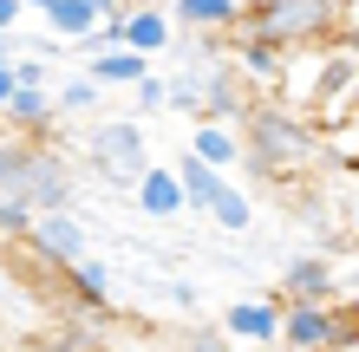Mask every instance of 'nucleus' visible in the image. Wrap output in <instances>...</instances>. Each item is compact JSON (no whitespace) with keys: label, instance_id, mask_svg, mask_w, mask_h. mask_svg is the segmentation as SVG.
Segmentation results:
<instances>
[{"label":"nucleus","instance_id":"f257e3e1","mask_svg":"<svg viewBox=\"0 0 359 352\" xmlns=\"http://www.w3.org/2000/svg\"><path fill=\"white\" fill-rule=\"evenodd\" d=\"M242 163L268 183H294L301 170H313V157H320V131H313V118L287 111L281 98H255L242 118Z\"/></svg>","mask_w":359,"mask_h":352},{"label":"nucleus","instance_id":"f03ea898","mask_svg":"<svg viewBox=\"0 0 359 352\" xmlns=\"http://www.w3.org/2000/svg\"><path fill=\"white\" fill-rule=\"evenodd\" d=\"M340 27V0H248L236 33H255L268 46H313V39H327Z\"/></svg>","mask_w":359,"mask_h":352},{"label":"nucleus","instance_id":"7ed1b4c3","mask_svg":"<svg viewBox=\"0 0 359 352\" xmlns=\"http://www.w3.org/2000/svg\"><path fill=\"white\" fill-rule=\"evenodd\" d=\"M92 157H98L104 176L137 183L144 170H151V137H144L137 118H104V124H92Z\"/></svg>","mask_w":359,"mask_h":352},{"label":"nucleus","instance_id":"20e7f679","mask_svg":"<svg viewBox=\"0 0 359 352\" xmlns=\"http://www.w3.org/2000/svg\"><path fill=\"white\" fill-rule=\"evenodd\" d=\"M196 92H203V124H236L248 118V105H255V92L242 85V72L229 66V59H216V66H196Z\"/></svg>","mask_w":359,"mask_h":352},{"label":"nucleus","instance_id":"39448f33","mask_svg":"<svg viewBox=\"0 0 359 352\" xmlns=\"http://www.w3.org/2000/svg\"><path fill=\"white\" fill-rule=\"evenodd\" d=\"M274 300H281V307H333V300H340V267H333L327 255L287 261V274H281V287H274Z\"/></svg>","mask_w":359,"mask_h":352},{"label":"nucleus","instance_id":"423d86ee","mask_svg":"<svg viewBox=\"0 0 359 352\" xmlns=\"http://www.w3.org/2000/svg\"><path fill=\"white\" fill-rule=\"evenodd\" d=\"M27 241L46 255L53 267H79V261H92V241H86V222H79L72 209H53V216H33V229Z\"/></svg>","mask_w":359,"mask_h":352},{"label":"nucleus","instance_id":"0eeeda50","mask_svg":"<svg viewBox=\"0 0 359 352\" xmlns=\"http://www.w3.org/2000/svg\"><path fill=\"white\" fill-rule=\"evenodd\" d=\"M222 339H242V346H281V300L262 294V300H236L222 314Z\"/></svg>","mask_w":359,"mask_h":352},{"label":"nucleus","instance_id":"6e6552de","mask_svg":"<svg viewBox=\"0 0 359 352\" xmlns=\"http://www.w3.org/2000/svg\"><path fill=\"white\" fill-rule=\"evenodd\" d=\"M333 307H281V352H327Z\"/></svg>","mask_w":359,"mask_h":352},{"label":"nucleus","instance_id":"1a4fd4ad","mask_svg":"<svg viewBox=\"0 0 359 352\" xmlns=\"http://www.w3.org/2000/svg\"><path fill=\"white\" fill-rule=\"evenodd\" d=\"M170 39H177V27H170V13H163V7H131V13L118 20V46H131L137 59H157Z\"/></svg>","mask_w":359,"mask_h":352},{"label":"nucleus","instance_id":"9d476101","mask_svg":"<svg viewBox=\"0 0 359 352\" xmlns=\"http://www.w3.org/2000/svg\"><path fill=\"white\" fill-rule=\"evenodd\" d=\"M0 118H7L20 137H46L53 124H59L53 85H13V98H7V111H0Z\"/></svg>","mask_w":359,"mask_h":352},{"label":"nucleus","instance_id":"9b49d317","mask_svg":"<svg viewBox=\"0 0 359 352\" xmlns=\"http://www.w3.org/2000/svg\"><path fill=\"white\" fill-rule=\"evenodd\" d=\"M131 190H137V209H144V216H157V222L189 216V209H183V183H177V170H170V163H151V170L131 183Z\"/></svg>","mask_w":359,"mask_h":352},{"label":"nucleus","instance_id":"f8f14e48","mask_svg":"<svg viewBox=\"0 0 359 352\" xmlns=\"http://www.w3.org/2000/svg\"><path fill=\"white\" fill-rule=\"evenodd\" d=\"M203 216L216 222V229L242 235V229H255V196H248V190H242L236 176H222V183H216V196L203 202Z\"/></svg>","mask_w":359,"mask_h":352},{"label":"nucleus","instance_id":"ddd939ff","mask_svg":"<svg viewBox=\"0 0 359 352\" xmlns=\"http://www.w3.org/2000/svg\"><path fill=\"white\" fill-rule=\"evenodd\" d=\"M189 157L209 163L216 176H229V170L242 163V137L229 131V124H196V131H189Z\"/></svg>","mask_w":359,"mask_h":352},{"label":"nucleus","instance_id":"4468645a","mask_svg":"<svg viewBox=\"0 0 359 352\" xmlns=\"http://www.w3.org/2000/svg\"><path fill=\"white\" fill-rule=\"evenodd\" d=\"M86 78H92L98 92H111V85H124V92H131L137 78H151V59H137L131 46H104L92 66H86Z\"/></svg>","mask_w":359,"mask_h":352},{"label":"nucleus","instance_id":"2eb2a0df","mask_svg":"<svg viewBox=\"0 0 359 352\" xmlns=\"http://www.w3.org/2000/svg\"><path fill=\"white\" fill-rule=\"evenodd\" d=\"M242 7L236 0H177L170 7V27H189V33H236Z\"/></svg>","mask_w":359,"mask_h":352},{"label":"nucleus","instance_id":"dca6fc26","mask_svg":"<svg viewBox=\"0 0 359 352\" xmlns=\"http://www.w3.org/2000/svg\"><path fill=\"white\" fill-rule=\"evenodd\" d=\"M346 92H359V59H353V52H327L320 72H313V111L340 105Z\"/></svg>","mask_w":359,"mask_h":352},{"label":"nucleus","instance_id":"f3484780","mask_svg":"<svg viewBox=\"0 0 359 352\" xmlns=\"http://www.w3.org/2000/svg\"><path fill=\"white\" fill-rule=\"evenodd\" d=\"M46 33L53 39H92L98 33V13L86 7V0H59V7L46 13Z\"/></svg>","mask_w":359,"mask_h":352},{"label":"nucleus","instance_id":"a211bd4d","mask_svg":"<svg viewBox=\"0 0 359 352\" xmlns=\"http://www.w3.org/2000/svg\"><path fill=\"white\" fill-rule=\"evenodd\" d=\"M66 281H72V294L86 300V307H111V274H104V261H79V267H66Z\"/></svg>","mask_w":359,"mask_h":352},{"label":"nucleus","instance_id":"6ab92c4d","mask_svg":"<svg viewBox=\"0 0 359 352\" xmlns=\"http://www.w3.org/2000/svg\"><path fill=\"white\" fill-rule=\"evenodd\" d=\"M27 163H33V143L0 137V196H20V190H27Z\"/></svg>","mask_w":359,"mask_h":352},{"label":"nucleus","instance_id":"aec40b11","mask_svg":"<svg viewBox=\"0 0 359 352\" xmlns=\"http://www.w3.org/2000/svg\"><path fill=\"white\" fill-rule=\"evenodd\" d=\"M53 105L59 111H98V85L79 72V78H66V85H53Z\"/></svg>","mask_w":359,"mask_h":352},{"label":"nucleus","instance_id":"412c9836","mask_svg":"<svg viewBox=\"0 0 359 352\" xmlns=\"http://www.w3.org/2000/svg\"><path fill=\"white\" fill-rule=\"evenodd\" d=\"M163 92H170V105L183 118H196L203 124V92H196V72H183V78H163Z\"/></svg>","mask_w":359,"mask_h":352},{"label":"nucleus","instance_id":"4be33fe9","mask_svg":"<svg viewBox=\"0 0 359 352\" xmlns=\"http://www.w3.org/2000/svg\"><path fill=\"white\" fill-rule=\"evenodd\" d=\"M33 229V209H27V202H20V196H0V235H27Z\"/></svg>","mask_w":359,"mask_h":352},{"label":"nucleus","instance_id":"5701e85b","mask_svg":"<svg viewBox=\"0 0 359 352\" xmlns=\"http://www.w3.org/2000/svg\"><path fill=\"white\" fill-rule=\"evenodd\" d=\"M131 98H137V111H163V105H170V92H163V78H157V72H151V78H137Z\"/></svg>","mask_w":359,"mask_h":352},{"label":"nucleus","instance_id":"b1692460","mask_svg":"<svg viewBox=\"0 0 359 352\" xmlns=\"http://www.w3.org/2000/svg\"><path fill=\"white\" fill-rule=\"evenodd\" d=\"M13 85H53V78H46V59L20 52V59H13Z\"/></svg>","mask_w":359,"mask_h":352},{"label":"nucleus","instance_id":"393cba45","mask_svg":"<svg viewBox=\"0 0 359 352\" xmlns=\"http://www.w3.org/2000/svg\"><path fill=\"white\" fill-rule=\"evenodd\" d=\"M20 13H27V0H0V33H13Z\"/></svg>","mask_w":359,"mask_h":352},{"label":"nucleus","instance_id":"a878e982","mask_svg":"<svg viewBox=\"0 0 359 352\" xmlns=\"http://www.w3.org/2000/svg\"><path fill=\"white\" fill-rule=\"evenodd\" d=\"M86 7L98 13V27H104V20H124V0H86Z\"/></svg>","mask_w":359,"mask_h":352},{"label":"nucleus","instance_id":"bb28decb","mask_svg":"<svg viewBox=\"0 0 359 352\" xmlns=\"http://www.w3.org/2000/svg\"><path fill=\"white\" fill-rule=\"evenodd\" d=\"M170 307H196V287H189V281H170Z\"/></svg>","mask_w":359,"mask_h":352},{"label":"nucleus","instance_id":"cd10ccee","mask_svg":"<svg viewBox=\"0 0 359 352\" xmlns=\"http://www.w3.org/2000/svg\"><path fill=\"white\" fill-rule=\"evenodd\" d=\"M7 98H13V66H0V111H7Z\"/></svg>","mask_w":359,"mask_h":352},{"label":"nucleus","instance_id":"c85d7f7f","mask_svg":"<svg viewBox=\"0 0 359 352\" xmlns=\"http://www.w3.org/2000/svg\"><path fill=\"white\" fill-rule=\"evenodd\" d=\"M27 7H33V13H53V7H59V0H27Z\"/></svg>","mask_w":359,"mask_h":352},{"label":"nucleus","instance_id":"c756f323","mask_svg":"<svg viewBox=\"0 0 359 352\" xmlns=\"http://www.w3.org/2000/svg\"><path fill=\"white\" fill-rule=\"evenodd\" d=\"M346 222H353V235H359V196H353V209H346Z\"/></svg>","mask_w":359,"mask_h":352},{"label":"nucleus","instance_id":"7c9ffc66","mask_svg":"<svg viewBox=\"0 0 359 352\" xmlns=\"http://www.w3.org/2000/svg\"><path fill=\"white\" fill-rule=\"evenodd\" d=\"M346 52H353V59H359V27H353V39H346Z\"/></svg>","mask_w":359,"mask_h":352},{"label":"nucleus","instance_id":"2f4dec72","mask_svg":"<svg viewBox=\"0 0 359 352\" xmlns=\"http://www.w3.org/2000/svg\"><path fill=\"white\" fill-rule=\"evenodd\" d=\"M353 294H359V267H353Z\"/></svg>","mask_w":359,"mask_h":352},{"label":"nucleus","instance_id":"473e14b6","mask_svg":"<svg viewBox=\"0 0 359 352\" xmlns=\"http://www.w3.org/2000/svg\"><path fill=\"white\" fill-rule=\"evenodd\" d=\"M236 7H248V0H236Z\"/></svg>","mask_w":359,"mask_h":352}]
</instances>
